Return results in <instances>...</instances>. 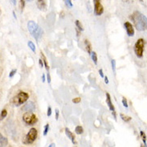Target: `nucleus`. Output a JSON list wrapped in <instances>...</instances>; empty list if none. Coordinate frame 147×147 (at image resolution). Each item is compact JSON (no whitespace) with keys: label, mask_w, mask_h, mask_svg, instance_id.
I'll list each match as a JSON object with an SVG mask.
<instances>
[{"label":"nucleus","mask_w":147,"mask_h":147,"mask_svg":"<svg viewBox=\"0 0 147 147\" xmlns=\"http://www.w3.org/2000/svg\"><path fill=\"white\" fill-rule=\"evenodd\" d=\"M130 19L134 22V24L135 28L138 31H146L147 27V19L146 16H144L139 11L134 12V14L131 15Z\"/></svg>","instance_id":"obj_1"},{"label":"nucleus","mask_w":147,"mask_h":147,"mask_svg":"<svg viewBox=\"0 0 147 147\" xmlns=\"http://www.w3.org/2000/svg\"><path fill=\"white\" fill-rule=\"evenodd\" d=\"M28 32H30V34L32 35V36L36 40L39 41L40 40V38L43 36V29L40 28L38 24L35 23L34 21H28Z\"/></svg>","instance_id":"obj_2"},{"label":"nucleus","mask_w":147,"mask_h":147,"mask_svg":"<svg viewBox=\"0 0 147 147\" xmlns=\"http://www.w3.org/2000/svg\"><path fill=\"white\" fill-rule=\"evenodd\" d=\"M28 99H29V94L28 92L21 91L18 94H16L15 96L12 97L11 104L15 107H19L20 105H24V103H26Z\"/></svg>","instance_id":"obj_3"},{"label":"nucleus","mask_w":147,"mask_h":147,"mask_svg":"<svg viewBox=\"0 0 147 147\" xmlns=\"http://www.w3.org/2000/svg\"><path fill=\"white\" fill-rule=\"evenodd\" d=\"M145 44L146 41L144 39L141 38L137 40V42L134 44V52L137 57L138 58H142L144 54V48H145Z\"/></svg>","instance_id":"obj_4"},{"label":"nucleus","mask_w":147,"mask_h":147,"mask_svg":"<svg viewBox=\"0 0 147 147\" xmlns=\"http://www.w3.org/2000/svg\"><path fill=\"white\" fill-rule=\"evenodd\" d=\"M38 137V131L36 128H32L25 137L24 142L26 145H32L34 142L37 139Z\"/></svg>","instance_id":"obj_5"},{"label":"nucleus","mask_w":147,"mask_h":147,"mask_svg":"<svg viewBox=\"0 0 147 147\" xmlns=\"http://www.w3.org/2000/svg\"><path fill=\"white\" fill-rule=\"evenodd\" d=\"M23 121L28 125H33L38 121V118L34 113H25L23 115Z\"/></svg>","instance_id":"obj_6"},{"label":"nucleus","mask_w":147,"mask_h":147,"mask_svg":"<svg viewBox=\"0 0 147 147\" xmlns=\"http://www.w3.org/2000/svg\"><path fill=\"white\" fill-rule=\"evenodd\" d=\"M93 3H94V14L97 16H101L104 13V7L102 6L100 1L94 0Z\"/></svg>","instance_id":"obj_7"},{"label":"nucleus","mask_w":147,"mask_h":147,"mask_svg":"<svg viewBox=\"0 0 147 147\" xmlns=\"http://www.w3.org/2000/svg\"><path fill=\"white\" fill-rule=\"evenodd\" d=\"M106 104L108 105L109 106V110L112 112V114L113 115V117L115 118V120H117V113H116V109L114 108V105L113 104L111 100V96L109 92H106Z\"/></svg>","instance_id":"obj_8"},{"label":"nucleus","mask_w":147,"mask_h":147,"mask_svg":"<svg viewBox=\"0 0 147 147\" xmlns=\"http://www.w3.org/2000/svg\"><path fill=\"white\" fill-rule=\"evenodd\" d=\"M124 27H125V31H126V33H127L128 36L132 37V36H134L135 32H134V26L132 25L131 23H129V22H125Z\"/></svg>","instance_id":"obj_9"},{"label":"nucleus","mask_w":147,"mask_h":147,"mask_svg":"<svg viewBox=\"0 0 147 147\" xmlns=\"http://www.w3.org/2000/svg\"><path fill=\"white\" fill-rule=\"evenodd\" d=\"M35 109H36V105L33 101H28L22 108V110L26 113H32Z\"/></svg>","instance_id":"obj_10"},{"label":"nucleus","mask_w":147,"mask_h":147,"mask_svg":"<svg viewBox=\"0 0 147 147\" xmlns=\"http://www.w3.org/2000/svg\"><path fill=\"white\" fill-rule=\"evenodd\" d=\"M64 132H65L66 136L68 137L69 139L71 140V142H72V144L76 145V144H77V142H76V137L75 135H74V134H73L72 131H70V129H69L68 128H65Z\"/></svg>","instance_id":"obj_11"},{"label":"nucleus","mask_w":147,"mask_h":147,"mask_svg":"<svg viewBox=\"0 0 147 147\" xmlns=\"http://www.w3.org/2000/svg\"><path fill=\"white\" fill-rule=\"evenodd\" d=\"M36 5H37V7L40 9V11H45L46 8H47V2L42 0V1H37L36 2Z\"/></svg>","instance_id":"obj_12"},{"label":"nucleus","mask_w":147,"mask_h":147,"mask_svg":"<svg viewBox=\"0 0 147 147\" xmlns=\"http://www.w3.org/2000/svg\"><path fill=\"white\" fill-rule=\"evenodd\" d=\"M8 145V140L0 133V147H6Z\"/></svg>","instance_id":"obj_13"},{"label":"nucleus","mask_w":147,"mask_h":147,"mask_svg":"<svg viewBox=\"0 0 147 147\" xmlns=\"http://www.w3.org/2000/svg\"><path fill=\"white\" fill-rule=\"evenodd\" d=\"M84 44H85V48H86L87 52L89 55H91L92 52V48L91 43L89 42L88 40H84Z\"/></svg>","instance_id":"obj_14"},{"label":"nucleus","mask_w":147,"mask_h":147,"mask_svg":"<svg viewBox=\"0 0 147 147\" xmlns=\"http://www.w3.org/2000/svg\"><path fill=\"white\" fill-rule=\"evenodd\" d=\"M40 56H41V60H43V62H44V65L45 66L46 70L48 71V72H49V66H48V60H47L46 56H44V54L42 52H40Z\"/></svg>","instance_id":"obj_15"},{"label":"nucleus","mask_w":147,"mask_h":147,"mask_svg":"<svg viewBox=\"0 0 147 147\" xmlns=\"http://www.w3.org/2000/svg\"><path fill=\"white\" fill-rule=\"evenodd\" d=\"M75 24H76V29H78L80 32H83L84 31V27L82 24H81V22L80 21V20H76L75 21Z\"/></svg>","instance_id":"obj_16"},{"label":"nucleus","mask_w":147,"mask_h":147,"mask_svg":"<svg viewBox=\"0 0 147 147\" xmlns=\"http://www.w3.org/2000/svg\"><path fill=\"white\" fill-rule=\"evenodd\" d=\"M120 117H121V118L124 121H125V122H129V121H130L132 120L131 117L125 115V114H124V113H120Z\"/></svg>","instance_id":"obj_17"},{"label":"nucleus","mask_w":147,"mask_h":147,"mask_svg":"<svg viewBox=\"0 0 147 147\" xmlns=\"http://www.w3.org/2000/svg\"><path fill=\"white\" fill-rule=\"evenodd\" d=\"M75 133L76 134H82L84 133V129L82 126H80V125H77L76 127L75 128Z\"/></svg>","instance_id":"obj_18"},{"label":"nucleus","mask_w":147,"mask_h":147,"mask_svg":"<svg viewBox=\"0 0 147 147\" xmlns=\"http://www.w3.org/2000/svg\"><path fill=\"white\" fill-rule=\"evenodd\" d=\"M90 56H91V58H92V61H93V63L96 65V64H97V61H98V60H97V55H96V52H92Z\"/></svg>","instance_id":"obj_19"},{"label":"nucleus","mask_w":147,"mask_h":147,"mask_svg":"<svg viewBox=\"0 0 147 147\" xmlns=\"http://www.w3.org/2000/svg\"><path fill=\"white\" fill-rule=\"evenodd\" d=\"M28 46L29 48L32 50L33 52H36V45L34 44V43L32 41H28Z\"/></svg>","instance_id":"obj_20"},{"label":"nucleus","mask_w":147,"mask_h":147,"mask_svg":"<svg viewBox=\"0 0 147 147\" xmlns=\"http://www.w3.org/2000/svg\"><path fill=\"white\" fill-rule=\"evenodd\" d=\"M140 135L142 136V141H143L144 146H146V134H145L143 131H140Z\"/></svg>","instance_id":"obj_21"},{"label":"nucleus","mask_w":147,"mask_h":147,"mask_svg":"<svg viewBox=\"0 0 147 147\" xmlns=\"http://www.w3.org/2000/svg\"><path fill=\"white\" fill-rule=\"evenodd\" d=\"M7 116V109H3L1 111V114H0V120H3Z\"/></svg>","instance_id":"obj_22"},{"label":"nucleus","mask_w":147,"mask_h":147,"mask_svg":"<svg viewBox=\"0 0 147 147\" xmlns=\"http://www.w3.org/2000/svg\"><path fill=\"white\" fill-rule=\"evenodd\" d=\"M64 3H65V5H66L68 8H72V7H73V4H72V2L71 0H65Z\"/></svg>","instance_id":"obj_23"},{"label":"nucleus","mask_w":147,"mask_h":147,"mask_svg":"<svg viewBox=\"0 0 147 147\" xmlns=\"http://www.w3.org/2000/svg\"><path fill=\"white\" fill-rule=\"evenodd\" d=\"M49 124H46L45 126H44V136H46L48 134V131H49Z\"/></svg>","instance_id":"obj_24"},{"label":"nucleus","mask_w":147,"mask_h":147,"mask_svg":"<svg viewBox=\"0 0 147 147\" xmlns=\"http://www.w3.org/2000/svg\"><path fill=\"white\" fill-rule=\"evenodd\" d=\"M111 65H112L113 72L115 73L116 72V60H111Z\"/></svg>","instance_id":"obj_25"},{"label":"nucleus","mask_w":147,"mask_h":147,"mask_svg":"<svg viewBox=\"0 0 147 147\" xmlns=\"http://www.w3.org/2000/svg\"><path fill=\"white\" fill-rule=\"evenodd\" d=\"M122 105H123L124 107H125V108L129 107V105H128L127 100H126V98H125V96H123V97H122Z\"/></svg>","instance_id":"obj_26"},{"label":"nucleus","mask_w":147,"mask_h":147,"mask_svg":"<svg viewBox=\"0 0 147 147\" xmlns=\"http://www.w3.org/2000/svg\"><path fill=\"white\" fill-rule=\"evenodd\" d=\"M16 72H17V69H12L11 71L10 72V73H9V77H10V78H12L14 76L16 75Z\"/></svg>","instance_id":"obj_27"},{"label":"nucleus","mask_w":147,"mask_h":147,"mask_svg":"<svg viewBox=\"0 0 147 147\" xmlns=\"http://www.w3.org/2000/svg\"><path fill=\"white\" fill-rule=\"evenodd\" d=\"M24 7H25V1L24 0H21L20 1V9H21V11H24Z\"/></svg>","instance_id":"obj_28"},{"label":"nucleus","mask_w":147,"mask_h":147,"mask_svg":"<svg viewBox=\"0 0 147 147\" xmlns=\"http://www.w3.org/2000/svg\"><path fill=\"white\" fill-rule=\"evenodd\" d=\"M81 101V98L80 97H76L74 99H72V102L75 104H78Z\"/></svg>","instance_id":"obj_29"},{"label":"nucleus","mask_w":147,"mask_h":147,"mask_svg":"<svg viewBox=\"0 0 147 147\" xmlns=\"http://www.w3.org/2000/svg\"><path fill=\"white\" fill-rule=\"evenodd\" d=\"M52 108L50 107V106H48V111H47V116H48V117H51V115H52Z\"/></svg>","instance_id":"obj_30"},{"label":"nucleus","mask_w":147,"mask_h":147,"mask_svg":"<svg viewBox=\"0 0 147 147\" xmlns=\"http://www.w3.org/2000/svg\"><path fill=\"white\" fill-rule=\"evenodd\" d=\"M55 113H56V120L57 121V120L59 119V117H60V111H59V109H56Z\"/></svg>","instance_id":"obj_31"},{"label":"nucleus","mask_w":147,"mask_h":147,"mask_svg":"<svg viewBox=\"0 0 147 147\" xmlns=\"http://www.w3.org/2000/svg\"><path fill=\"white\" fill-rule=\"evenodd\" d=\"M47 80H48V84L51 83V76H50V73L49 72L47 73Z\"/></svg>","instance_id":"obj_32"},{"label":"nucleus","mask_w":147,"mask_h":147,"mask_svg":"<svg viewBox=\"0 0 147 147\" xmlns=\"http://www.w3.org/2000/svg\"><path fill=\"white\" fill-rule=\"evenodd\" d=\"M99 74L100 76V77H102V78H104L105 77V76H104V72H103V70L100 68V69H99Z\"/></svg>","instance_id":"obj_33"},{"label":"nucleus","mask_w":147,"mask_h":147,"mask_svg":"<svg viewBox=\"0 0 147 147\" xmlns=\"http://www.w3.org/2000/svg\"><path fill=\"white\" fill-rule=\"evenodd\" d=\"M39 64H40V68L44 67V62H43V60H41V59H39Z\"/></svg>","instance_id":"obj_34"},{"label":"nucleus","mask_w":147,"mask_h":147,"mask_svg":"<svg viewBox=\"0 0 147 147\" xmlns=\"http://www.w3.org/2000/svg\"><path fill=\"white\" fill-rule=\"evenodd\" d=\"M104 78H105V83L106 84H108L109 83V78H108V76H105Z\"/></svg>","instance_id":"obj_35"},{"label":"nucleus","mask_w":147,"mask_h":147,"mask_svg":"<svg viewBox=\"0 0 147 147\" xmlns=\"http://www.w3.org/2000/svg\"><path fill=\"white\" fill-rule=\"evenodd\" d=\"M45 80H46V76H45L44 74H43V75H42V82L44 83V82H45Z\"/></svg>","instance_id":"obj_36"},{"label":"nucleus","mask_w":147,"mask_h":147,"mask_svg":"<svg viewBox=\"0 0 147 147\" xmlns=\"http://www.w3.org/2000/svg\"><path fill=\"white\" fill-rule=\"evenodd\" d=\"M48 147H56V144L55 143H51Z\"/></svg>","instance_id":"obj_37"},{"label":"nucleus","mask_w":147,"mask_h":147,"mask_svg":"<svg viewBox=\"0 0 147 147\" xmlns=\"http://www.w3.org/2000/svg\"><path fill=\"white\" fill-rule=\"evenodd\" d=\"M13 15H14V17L16 19V13H15V11H13Z\"/></svg>","instance_id":"obj_38"},{"label":"nucleus","mask_w":147,"mask_h":147,"mask_svg":"<svg viewBox=\"0 0 147 147\" xmlns=\"http://www.w3.org/2000/svg\"><path fill=\"white\" fill-rule=\"evenodd\" d=\"M12 3H13V4H14V5H15V4H16V1H11Z\"/></svg>","instance_id":"obj_39"}]
</instances>
